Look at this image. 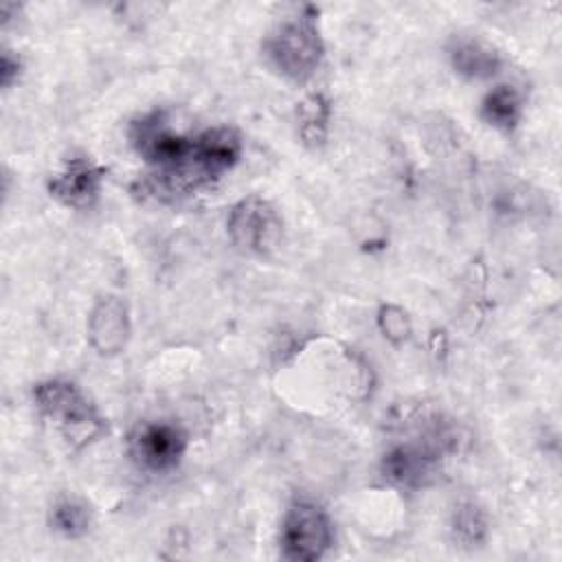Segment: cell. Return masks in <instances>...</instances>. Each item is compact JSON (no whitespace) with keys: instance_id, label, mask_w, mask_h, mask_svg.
I'll return each instance as SVG.
<instances>
[{"instance_id":"6","label":"cell","mask_w":562,"mask_h":562,"mask_svg":"<svg viewBox=\"0 0 562 562\" xmlns=\"http://www.w3.org/2000/svg\"><path fill=\"white\" fill-rule=\"evenodd\" d=\"M446 450L435 441L419 437V441H406L393 446L380 463L384 479L400 487H422L426 485L437 468L439 459Z\"/></svg>"},{"instance_id":"9","label":"cell","mask_w":562,"mask_h":562,"mask_svg":"<svg viewBox=\"0 0 562 562\" xmlns=\"http://www.w3.org/2000/svg\"><path fill=\"white\" fill-rule=\"evenodd\" d=\"M448 59L454 72L470 81H487L503 70L501 53L476 35H454L448 46Z\"/></svg>"},{"instance_id":"3","label":"cell","mask_w":562,"mask_h":562,"mask_svg":"<svg viewBox=\"0 0 562 562\" xmlns=\"http://www.w3.org/2000/svg\"><path fill=\"white\" fill-rule=\"evenodd\" d=\"M283 558L292 562H316L334 544V522L327 509L310 498H296L281 522L279 536Z\"/></svg>"},{"instance_id":"7","label":"cell","mask_w":562,"mask_h":562,"mask_svg":"<svg viewBox=\"0 0 562 562\" xmlns=\"http://www.w3.org/2000/svg\"><path fill=\"white\" fill-rule=\"evenodd\" d=\"M103 182L105 167L86 156H72L48 178L46 189L50 198L68 209H88L99 200Z\"/></svg>"},{"instance_id":"2","label":"cell","mask_w":562,"mask_h":562,"mask_svg":"<svg viewBox=\"0 0 562 562\" xmlns=\"http://www.w3.org/2000/svg\"><path fill=\"white\" fill-rule=\"evenodd\" d=\"M33 400L40 413L57 424V430L72 450L86 448L108 428L103 415L70 380L50 378L35 384Z\"/></svg>"},{"instance_id":"14","label":"cell","mask_w":562,"mask_h":562,"mask_svg":"<svg viewBox=\"0 0 562 562\" xmlns=\"http://www.w3.org/2000/svg\"><path fill=\"white\" fill-rule=\"evenodd\" d=\"M375 323H378V329L384 336V340H389L391 345H404L413 334V321H411L408 312L395 303L380 305Z\"/></svg>"},{"instance_id":"1","label":"cell","mask_w":562,"mask_h":562,"mask_svg":"<svg viewBox=\"0 0 562 562\" xmlns=\"http://www.w3.org/2000/svg\"><path fill=\"white\" fill-rule=\"evenodd\" d=\"M314 7H303L281 20L263 40V57L285 79L294 83L310 81L323 64L325 44Z\"/></svg>"},{"instance_id":"5","label":"cell","mask_w":562,"mask_h":562,"mask_svg":"<svg viewBox=\"0 0 562 562\" xmlns=\"http://www.w3.org/2000/svg\"><path fill=\"white\" fill-rule=\"evenodd\" d=\"M189 448L187 432L173 422H145L127 441L132 461L151 474L171 472Z\"/></svg>"},{"instance_id":"13","label":"cell","mask_w":562,"mask_h":562,"mask_svg":"<svg viewBox=\"0 0 562 562\" xmlns=\"http://www.w3.org/2000/svg\"><path fill=\"white\" fill-rule=\"evenodd\" d=\"M50 525L64 538H81L90 529V512L77 498H61L53 505Z\"/></svg>"},{"instance_id":"15","label":"cell","mask_w":562,"mask_h":562,"mask_svg":"<svg viewBox=\"0 0 562 562\" xmlns=\"http://www.w3.org/2000/svg\"><path fill=\"white\" fill-rule=\"evenodd\" d=\"M20 72H22V59L18 55H13L11 50H4L2 59H0V81H2V88L9 90L20 79Z\"/></svg>"},{"instance_id":"12","label":"cell","mask_w":562,"mask_h":562,"mask_svg":"<svg viewBox=\"0 0 562 562\" xmlns=\"http://www.w3.org/2000/svg\"><path fill=\"white\" fill-rule=\"evenodd\" d=\"M450 531L459 547L476 549L487 540V516L474 501H463L452 512Z\"/></svg>"},{"instance_id":"11","label":"cell","mask_w":562,"mask_h":562,"mask_svg":"<svg viewBox=\"0 0 562 562\" xmlns=\"http://www.w3.org/2000/svg\"><path fill=\"white\" fill-rule=\"evenodd\" d=\"M331 101L323 92H310L301 99L296 108V125L299 136L303 145L316 149L323 147L329 136V123H331Z\"/></svg>"},{"instance_id":"8","label":"cell","mask_w":562,"mask_h":562,"mask_svg":"<svg viewBox=\"0 0 562 562\" xmlns=\"http://www.w3.org/2000/svg\"><path fill=\"white\" fill-rule=\"evenodd\" d=\"M88 342L99 356L121 353L132 336L130 307L121 296L105 294L97 299L86 323Z\"/></svg>"},{"instance_id":"4","label":"cell","mask_w":562,"mask_h":562,"mask_svg":"<svg viewBox=\"0 0 562 562\" xmlns=\"http://www.w3.org/2000/svg\"><path fill=\"white\" fill-rule=\"evenodd\" d=\"M226 233L237 250L263 257L279 246L283 220L270 200L246 195L231 206L226 215Z\"/></svg>"},{"instance_id":"10","label":"cell","mask_w":562,"mask_h":562,"mask_svg":"<svg viewBox=\"0 0 562 562\" xmlns=\"http://www.w3.org/2000/svg\"><path fill=\"white\" fill-rule=\"evenodd\" d=\"M522 94L512 83H498L481 99V119L498 132H514L522 121Z\"/></svg>"}]
</instances>
